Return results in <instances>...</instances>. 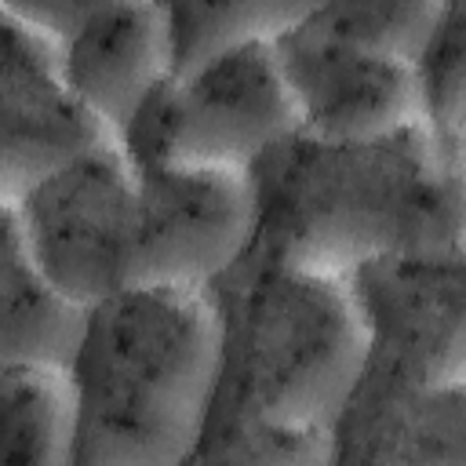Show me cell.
Returning <instances> with one entry per match:
<instances>
[{
    "label": "cell",
    "mask_w": 466,
    "mask_h": 466,
    "mask_svg": "<svg viewBox=\"0 0 466 466\" xmlns=\"http://www.w3.org/2000/svg\"><path fill=\"white\" fill-rule=\"evenodd\" d=\"M218 375L215 291L127 288L95 306L69 371L80 466H189Z\"/></svg>",
    "instance_id": "cell-2"
},
{
    "label": "cell",
    "mask_w": 466,
    "mask_h": 466,
    "mask_svg": "<svg viewBox=\"0 0 466 466\" xmlns=\"http://www.w3.org/2000/svg\"><path fill=\"white\" fill-rule=\"evenodd\" d=\"M135 189V164L113 142L4 204L0 215L18 229L40 273L95 309L127 288Z\"/></svg>",
    "instance_id": "cell-6"
},
{
    "label": "cell",
    "mask_w": 466,
    "mask_h": 466,
    "mask_svg": "<svg viewBox=\"0 0 466 466\" xmlns=\"http://www.w3.org/2000/svg\"><path fill=\"white\" fill-rule=\"evenodd\" d=\"M189 466H331V433L291 430L215 404Z\"/></svg>",
    "instance_id": "cell-16"
},
{
    "label": "cell",
    "mask_w": 466,
    "mask_h": 466,
    "mask_svg": "<svg viewBox=\"0 0 466 466\" xmlns=\"http://www.w3.org/2000/svg\"><path fill=\"white\" fill-rule=\"evenodd\" d=\"M62 76L73 95L116 135L175 76L167 4L84 0L58 44Z\"/></svg>",
    "instance_id": "cell-10"
},
{
    "label": "cell",
    "mask_w": 466,
    "mask_h": 466,
    "mask_svg": "<svg viewBox=\"0 0 466 466\" xmlns=\"http://www.w3.org/2000/svg\"><path fill=\"white\" fill-rule=\"evenodd\" d=\"M222 317L218 408L331 433L371 368V342L346 280L255 255L215 288Z\"/></svg>",
    "instance_id": "cell-3"
},
{
    "label": "cell",
    "mask_w": 466,
    "mask_h": 466,
    "mask_svg": "<svg viewBox=\"0 0 466 466\" xmlns=\"http://www.w3.org/2000/svg\"><path fill=\"white\" fill-rule=\"evenodd\" d=\"M331 466H342V462H335V459H331Z\"/></svg>",
    "instance_id": "cell-18"
},
{
    "label": "cell",
    "mask_w": 466,
    "mask_h": 466,
    "mask_svg": "<svg viewBox=\"0 0 466 466\" xmlns=\"http://www.w3.org/2000/svg\"><path fill=\"white\" fill-rule=\"evenodd\" d=\"M313 4L226 0V4H167L175 76L204 69L255 44H280L309 18Z\"/></svg>",
    "instance_id": "cell-14"
},
{
    "label": "cell",
    "mask_w": 466,
    "mask_h": 466,
    "mask_svg": "<svg viewBox=\"0 0 466 466\" xmlns=\"http://www.w3.org/2000/svg\"><path fill=\"white\" fill-rule=\"evenodd\" d=\"M277 58L299 109V131L317 142H379L422 124L415 66L335 44L306 22L277 44Z\"/></svg>",
    "instance_id": "cell-9"
},
{
    "label": "cell",
    "mask_w": 466,
    "mask_h": 466,
    "mask_svg": "<svg viewBox=\"0 0 466 466\" xmlns=\"http://www.w3.org/2000/svg\"><path fill=\"white\" fill-rule=\"evenodd\" d=\"M350 288L375 371L419 386H466V244L379 262Z\"/></svg>",
    "instance_id": "cell-7"
},
{
    "label": "cell",
    "mask_w": 466,
    "mask_h": 466,
    "mask_svg": "<svg viewBox=\"0 0 466 466\" xmlns=\"http://www.w3.org/2000/svg\"><path fill=\"white\" fill-rule=\"evenodd\" d=\"M91 309L58 291L0 215V368L69 375L84 346Z\"/></svg>",
    "instance_id": "cell-12"
},
{
    "label": "cell",
    "mask_w": 466,
    "mask_h": 466,
    "mask_svg": "<svg viewBox=\"0 0 466 466\" xmlns=\"http://www.w3.org/2000/svg\"><path fill=\"white\" fill-rule=\"evenodd\" d=\"M342 466H466V386H419L368 368L331 430Z\"/></svg>",
    "instance_id": "cell-11"
},
{
    "label": "cell",
    "mask_w": 466,
    "mask_h": 466,
    "mask_svg": "<svg viewBox=\"0 0 466 466\" xmlns=\"http://www.w3.org/2000/svg\"><path fill=\"white\" fill-rule=\"evenodd\" d=\"M422 127L466 157V0L441 4L437 25L415 58Z\"/></svg>",
    "instance_id": "cell-17"
},
{
    "label": "cell",
    "mask_w": 466,
    "mask_h": 466,
    "mask_svg": "<svg viewBox=\"0 0 466 466\" xmlns=\"http://www.w3.org/2000/svg\"><path fill=\"white\" fill-rule=\"evenodd\" d=\"M135 186L127 288L211 295L251 258L258 240L251 175L135 164Z\"/></svg>",
    "instance_id": "cell-5"
},
{
    "label": "cell",
    "mask_w": 466,
    "mask_h": 466,
    "mask_svg": "<svg viewBox=\"0 0 466 466\" xmlns=\"http://www.w3.org/2000/svg\"><path fill=\"white\" fill-rule=\"evenodd\" d=\"M444 0H335L313 4L306 25L335 44L415 66Z\"/></svg>",
    "instance_id": "cell-15"
},
{
    "label": "cell",
    "mask_w": 466,
    "mask_h": 466,
    "mask_svg": "<svg viewBox=\"0 0 466 466\" xmlns=\"http://www.w3.org/2000/svg\"><path fill=\"white\" fill-rule=\"evenodd\" d=\"M255 255L335 280L466 244V157L422 124L379 142L288 138L255 171Z\"/></svg>",
    "instance_id": "cell-1"
},
{
    "label": "cell",
    "mask_w": 466,
    "mask_h": 466,
    "mask_svg": "<svg viewBox=\"0 0 466 466\" xmlns=\"http://www.w3.org/2000/svg\"><path fill=\"white\" fill-rule=\"evenodd\" d=\"M295 135L299 109L277 44H255L171 76L124 131L120 146L131 164L251 175Z\"/></svg>",
    "instance_id": "cell-4"
},
{
    "label": "cell",
    "mask_w": 466,
    "mask_h": 466,
    "mask_svg": "<svg viewBox=\"0 0 466 466\" xmlns=\"http://www.w3.org/2000/svg\"><path fill=\"white\" fill-rule=\"evenodd\" d=\"M0 466H80L69 375L0 368Z\"/></svg>",
    "instance_id": "cell-13"
},
{
    "label": "cell",
    "mask_w": 466,
    "mask_h": 466,
    "mask_svg": "<svg viewBox=\"0 0 466 466\" xmlns=\"http://www.w3.org/2000/svg\"><path fill=\"white\" fill-rule=\"evenodd\" d=\"M113 142L66 84L58 44L0 7V208Z\"/></svg>",
    "instance_id": "cell-8"
}]
</instances>
